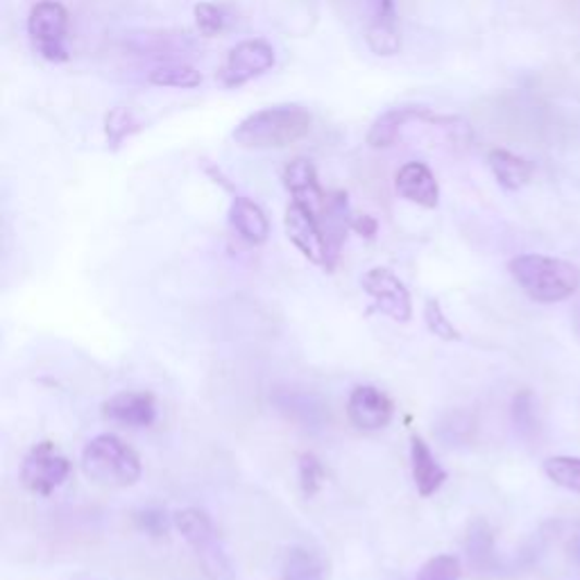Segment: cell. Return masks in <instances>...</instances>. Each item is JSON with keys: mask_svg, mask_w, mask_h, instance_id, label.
<instances>
[{"mask_svg": "<svg viewBox=\"0 0 580 580\" xmlns=\"http://www.w3.org/2000/svg\"><path fill=\"white\" fill-rule=\"evenodd\" d=\"M193 12H196L200 33L207 37L220 35L227 27V14L223 12V8H218L213 3H200V5H196V10Z\"/></svg>", "mask_w": 580, "mask_h": 580, "instance_id": "28", "label": "cell"}, {"mask_svg": "<svg viewBox=\"0 0 580 580\" xmlns=\"http://www.w3.org/2000/svg\"><path fill=\"white\" fill-rule=\"evenodd\" d=\"M102 416L104 420L121 427L146 429L157 420V402L150 393L123 391L102 404Z\"/></svg>", "mask_w": 580, "mask_h": 580, "instance_id": "11", "label": "cell"}, {"mask_svg": "<svg viewBox=\"0 0 580 580\" xmlns=\"http://www.w3.org/2000/svg\"><path fill=\"white\" fill-rule=\"evenodd\" d=\"M69 33V12L54 0H39L27 16V35L37 52L48 62H66L69 50L64 46Z\"/></svg>", "mask_w": 580, "mask_h": 580, "instance_id": "5", "label": "cell"}, {"mask_svg": "<svg viewBox=\"0 0 580 580\" xmlns=\"http://www.w3.org/2000/svg\"><path fill=\"white\" fill-rule=\"evenodd\" d=\"M272 66L274 48L263 39H247L230 50L223 69L218 71V79L225 89H238L247 82L266 75Z\"/></svg>", "mask_w": 580, "mask_h": 580, "instance_id": "7", "label": "cell"}, {"mask_svg": "<svg viewBox=\"0 0 580 580\" xmlns=\"http://www.w3.org/2000/svg\"><path fill=\"white\" fill-rule=\"evenodd\" d=\"M363 291L374 301V309L395 322H408L412 318V299L404 282L388 268H372L361 280Z\"/></svg>", "mask_w": 580, "mask_h": 580, "instance_id": "9", "label": "cell"}, {"mask_svg": "<svg viewBox=\"0 0 580 580\" xmlns=\"http://www.w3.org/2000/svg\"><path fill=\"white\" fill-rule=\"evenodd\" d=\"M395 404L374 385H358L347 399V418L361 431H381L393 422Z\"/></svg>", "mask_w": 580, "mask_h": 580, "instance_id": "10", "label": "cell"}, {"mask_svg": "<svg viewBox=\"0 0 580 580\" xmlns=\"http://www.w3.org/2000/svg\"><path fill=\"white\" fill-rule=\"evenodd\" d=\"M370 50L379 58H393L402 50V37L395 27V18H377L366 33Z\"/></svg>", "mask_w": 580, "mask_h": 580, "instance_id": "23", "label": "cell"}, {"mask_svg": "<svg viewBox=\"0 0 580 580\" xmlns=\"http://www.w3.org/2000/svg\"><path fill=\"white\" fill-rule=\"evenodd\" d=\"M148 79L155 87H169V89H196L202 85V75L193 66L180 62L157 66L148 75Z\"/></svg>", "mask_w": 580, "mask_h": 580, "instance_id": "22", "label": "cell"}, {"mask_svg": "<svg viewBox=\"0 0 580 580\" xmlns=\"http://www.w3.org/2000/svg\"><path fill=\"white\" fill-rule=\"evenodd\" d=\"M173 523L182 533V538L193 546V551H196L200 563L209 573H213L215 578H223L230 573L225 551L220 548L218 533L207 513L198 508H184L175 513Z\"/></svg>", "mask_w": 580, "mask_h": 580, "instance_id": "6", "label": "cell"}, {"mask_svg": "<svg viewBox=\"0 0 580 580\" xmlns=\"http://www.w3.org/2000/svg\"><path fill=\"white\" fill-rule=\"evenodd\" d=\"M311 112L295 102L272 104L243 119L234 129V141L247 150H272L297 144L311 132Z\"/></svg>", "mask_w": 580, "mask_h": 580, "instance_id": "1", "label": "cell"}, {"mask_svg": "<svg viewBox=\"0 0 580 580\" xmlns=\"http://www.w3.org/2000/svg\"><path fill=\"white\" fill-rule=\"evenodd\" d=\"M510 418H513L515 431L523 440H535L540 435V431H542L540 408H538V399H535V395L531 391H519L513 397Z\"/></svg>", "mask_w": 580, "mask_h": 580, "instance_id": "21", "label": "cell"}, {"mask_svg": "<svg viewBox=\"0 0 580 580\" xmlns=\"http://www.w3.org/2000/svg\"><path fill=\"white\" fill-rule=\"evenodd\" d=\"M144 129L141 119L129 107H114L104 116V139L112 150H119L134 134Z\"/></svg>", "mask_w": 580, "mask_h": 580, "instance_id": "20", "label": "cell"}, {"mask_svg": "<svg viewBox=\"0 0 580 580\" xmlns=\"http://www.w3.org/2000/svg\"><path fill=\"white\" fill-rule=\"evenodd\" d=\"M462 567L456 556H435L424 563V567L418 573V580H460Z\"/></svg>", "mask_w": 580, "mask_h": 580, "instance_id": "27", "label": "cell"}, {"mask_svg": "<svg viewBox=\"0 0 580 580\" xmlns=\"http://www.w3.org/2000/svg\"><path fill=\"white\" fill-rule=\"evenodd\" d=\"M71 474V460L54 447V442L44 440L25 454L21 465V483L37 496H50L62 488Z\"/></svg>", "mask_w": 580, "mask_h": 580, "instance_id": "4", "label": "cell"}, {"mask_svg": "<svg viewBox=\"0 0 580 580\" xmlns=\"http://www.w3.org/2000/svg\"><path fill=\"white\" fill-rule=\"evenodd\" d=\"M82 472L89 481L104 488H132L139 483L144 465L139 454L114 435L100 433L82 452Z\"/></svg>", "mask_w": 580, "mask_h": 580, "instance_id": "3", "label": "cell"}, {"mask_svg": "<svg viewBox=\"0 0 580 580\" xmlns=\"http://www.w3.org/2000/svg\"><path fill=\"white\" fill-rule=\"evenodd\" d=\"M410 472L420 496H433L447 481V469L437 462L422 435H410Z\"/></svg>", "mask_w": 580, "mask_h": 580, "instance_id": "14", "label": "cell"}, {"mask_svg": "<svg viewBox=\"0 0 580 580\" xmlns=\"http://www.w3.org/2000/svg\"><path fill=\"white\" fill-rule=\"evenodd\" d=\"M395 188L404 200L424 209H435L440 202L437 180L424 161L404 163L395 175Z\"/></svg>", "mask_w": 580, "mask_h": 580, "instance_id": "13", "label": "cell"}, {"mask_svg": "<svg viewBox=\"0 0 580 580\" xmlns=\"http://www.w3.org/2000/svg\"><path fill=\"white\" fill-rule=\"evenodd\" d=\"M136 523L139 529L152 538H165L171 531V517L161 508H146L136 515Z\"/></svg>", "mask_w": 580, "mask_h": 580, "instance_id": "29", "label": "cell"}, {"mask_svg": "<svg viewBox=\"0 0 580 580\" xmlns=\"http://www.w3.org/2000/svg\"><path fill=\"white\" fill-rule=\"evenodd\" d=\"M351 230L358 232L361 236H366V238H374L379 225H377V220L372 215H361V218L351 220Z\"/></svg>", "mask_w": 580, "mask_h": 580, "instance_id": "30", "label": "cell"}, {"mask_svg": "<svg viewBox=\"0 0 580 580\" xmlns=\"http://www.w3.org/2000/svg\"><path fill=\"white\" fill-rule=\"evenodd\" d=\"M429 112L422 104H402L395 109H388V112L381 114L368 129L366 141L370 148H391L397 144L402 132L406 129L408 123L420 121Z\"/></svg>", "mask_w": 580, "mask_h": 580, "instance_id": "15", "label": "cell"}, {"mask_svg": "<svg viewBox=\"0 0 580 580\" xmlns=\"http://www.w3.org/2000/svg\"><path fill=\"white\" fill-rule=\"evenodd\" d=\"M284 184L293 196V202L307 207L316 218L324 211L329 193L322 190L316 165L309 159H293L284 169Z\"/></svg>", "mask_w": 580, "mask_h": 580, "instance_id": "12", "label": "cell"}, {"mask_svg": "<svg viewBox=\"0 0 580 580\" xmlns=\"http://www.w3.org/2000/svg\"><path fill=\"white\" fill-rule=\"evenodd\" d=\"M424 322H427L431 334L435 338H440V341L454 343V341H460L462 338L460 331L447 318V313L442 311V304L437 299H427V304H424Z\"/></svg>", "mask_w": 580, "mask_h": 580, "instance_id": "26", "label": "cell"}, {"mask_svg": "<svg viewBox=\"0 0 580 580\" xmlns=\"http://www.w3.org/2000/svg\"><path fill=\"white\" fill-rule=\"evenodd\" d=\"M576 331H578V336H580V309L576 313Z\"/></svg>", "mask_w": 580, "mask_h": 580, "instance_id": "32", "label": "cell"}, {"mask_svg": "<svg viewBox=\"0 0 580 580\" xmlns=\"http://www.w3.org/2000/svg\"><path fill=\"white\" fill-rule=\"evenodd\" d=\"M230 225L232 230L250 245H263L270 236V223L263 209L250 198H234L230 207Z\"/></svg>", "mask_w": 580, "mask_h": 580, "instance_id": "16", "label": "cell"}, {"mask_svg": "<svg viewBox=\"0 0 580 580\" xmlns=\"http://www.w3.org/2000/svg\"><path fill=\"white\" fill-rule=\"evenodd\" d=\"M326 565L320 554L304 546H293L282 560V580H324Z\"/></svg>", "mask_w": 580, "mask_h": 580, "instance_id": "19", "label": "cell"}, {"mask_svg": "<svg viewBox=\"0 0 580 580\" xmlns=\"http://www.w3.org/2000/svg\"><path fill=\"white\" fill-rule=\"evenodd\" d=\"M465 554L467 563L477 573H492L499 567V556H496L494 533L485 519H477L469 523L465 538Z\"/></svg>", "mask_w": 580, "mask_h": 580, "instance_id": "17", "label": "cell"}, {"mask_svg": "<svg viewBox=\"0 0 580 580\" xmlns=\"http://www.w3.org/2000/svg\"><path fill=\"white\" fill-rule=\"evenodd\" d=\"M286 234L291 243L301 252L304 259H309L313 266L324 268V270H334V259H331L329 243L324 238V232L318 223V218L297 202H291L286 209Z\"/></svg>", "mask_w": 580, "mask_h": 580, "instance_id": "8", "label": "cell"}, {"mask_svg": "<svg viewBox=\"0 0 580 580\" xmlns=\"http://www.w3.org/2000/svg\"><path fill=\"white\" fill-rule=\"evenodd\" d=\"M297 479H299V490L307 499H311V496L320 492V488L326 481V472L316 454H301L297 465Z\"/></svg>", "mask_w": 580, "mask_h": 580, "instance_id": "25", "label": "cell"}, {"mask_svg": "<svg viewBox=\"0 0 580 580\" xmlns=\"http://www.w3.org/2000/svg\"><path fill=\"white\" fill-rule=\"evenodd\" d=\"M508 270L517 286L538 304H558L580 288V268L567 259L546 255H519Z\"/></svg>", "mask_w": 580, "mask_h": 580, "instance_id": "2", "label": "cell"}, {"mask_svg": "<svg viewBox=\"0 0 580 580\" xmlns=\"http://www.w3.org/2000/svg\"><path fill=\"white\" fill-rule=\"evenodd\" d=\"M488 163H490V171H492L494 180L499 182V186L506 190L523 188L531 182V177L535 173V165L531 161H527L515 152H508L504 148L492 150L488 157Z\"/></svg>", "mask_w": 580, "mask_h": 580, "instance_id": "18", "label": "cell"}, {"mask_svg": "<svg viewBox=\"0 0 580 580\" xmlns=\"http://www.w3.org/2000/svg\"><path fill=\"white\" fill-rule=\"evenodd\" d=\"M544 474L558 488L580 494V458L578 456H551L544 460Z\"/></svg>", "mask_w": 580, "mask_h": 580, "instance_id": "24", "label": "cell"}, {"mask_svg": "<svg viewBox=\"0 0 580 580\" xmlns=\"http://www.w3.org/2000/svg\"><path fill=\"white\" fill-rule=\"evenodd\" d=\"M569 546H571V556H573V560L580 565V531H576V533L571 535Z\"/></svg>", "mask_w": 580, "mask_h": 580, "instance_id": "31", "label": "cell"}]
</instances>
